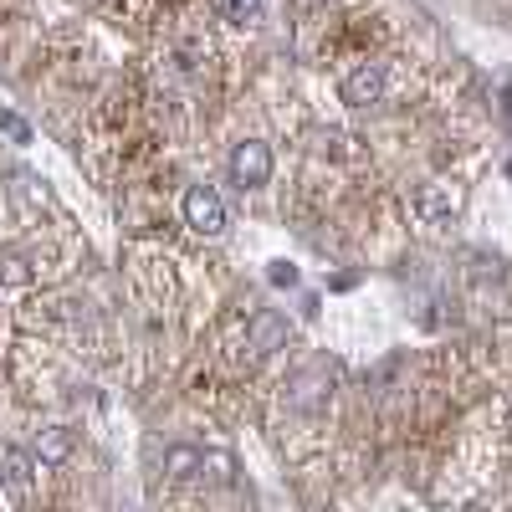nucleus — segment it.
I'll list each match as a JSON object with an SVG mask.
<instances>
[{"label":"nucleus","instance_id":"f257e3e1","mask_svg":"<svg viewBox=\"0 0 512 512\" xmlns=\"http://www.w3.org/2000/svg\"><path fill=\"white\" fill-rule=\"evenodd\" d=\"M180 210H185V226L195 236H210V241L226 236V200L216 195V185H190Z\"/></svg>","mask_w":512,"mask_h":512},{"label":"nucleus","instance_id":"f03ea898","mask_svg":"<svg viewBox=\"0 0 512 512\" xmlns=\"http://www.w3.org/2000/svg\"><path fill=\"white\" fill-rule=\"evenodd\" d=\"M461 205H466V190L451 185V180H431V185L415 190V216L425 226H451L461 216Z\"/></svg>","mask_w":512,"mask_h":512},{"label":"nucleus","instance_id":"7ed1b4c3","mask_svg":"<svg viewBox=\"0 0 512 512\" xmlns=\"http://www.w3.org/2000/svg\"><path fill=\"white\" fill-rule=\"evenodd\" d=\"M226 164H231V180H236L241 190H262V185L272 180V149H267L262 139H241Z\"/></svg>","mask_w":512,"mask_h":512},{"label":"nucleus","instance_id":"20e7f679","mask_svg":"<svg viewBox=\"0 0 512 512\" xmlns=\"http://www.w3.org/2000/svg\"><path fill=\"white\" fill-rule=\"evenodd\" d=\"M384 88H390L384 62H359L344 82H338V98H344L349 108H374V103H384Z\"/></svg>","mask_w":512,"mask_h":512},{"label":"nucleus","instance_id":"39448f33","mask_svg":"<svg viewBox=\"0 0 512 512\" xmlns=\"http://www.w3.org/2000/svg\"><path fill=\"white\" fill-rule=\"evenodd\" d=\"M328 395H333V369L328 364H313L292 379V405L297 410H318V405H328Z\"/></svg>","mask_w":512,"mask_h":512},{"label":"nucleus","instance_id":"423d86ee","mask_svg":"<svg viewBox=\"0 0 512 512\" xmlns=\"http://www.w3.org/2000/svg\"><path fill=\"white\" fill-rule=\"evenodd\" d=\"M287 344V318L282 313H256L251 323H246V349L251 354H272V349H282Z\"/></svg>","mask_w":512,"mask_h":512},{"label":"nucleus","instance_id":"0eeeda50","mask_svg":"<svg viewBox=\"0 0 512 512\" xmlns=\"http://www.w3.org/2000/svg\"><path fill=\"white\" fill-rule=\"evenodd\" d=\"M31 456H36V466H62L72 456V425H47V431L36 436Z\"/></svg>","mask_w":512,"mask_h":512},{"label":"nucleus","instance_id":"6e6552de","mask_svg":"<svg viewBox=\"0 0 512 512\" xmlns=\"http://www.w3.org/2000/svg\"><path fill=\"white\" fill-rule=\"evenodd\" d=\"M31 466H36L31 451H21V446H0V472H6V482H11L16 492H31Z\"/></svg>","mask_w":512,"mask_h":512},{"label":"nucleus","instance_id":"1a4fd4ad","mask_svg":"<svg viewBox=\"0 0 512 512\" xmlns=\"http://www.w3.org/2000/svg\"><path fill=\"white\" fill-rule=\"evenodd\" d=\"M164 472L175 477V482H190V477L205 472V456H200L195 446H169V451H164Z\"/></svg>","mask_w":512,"mask_h":512},{"label":"nucleus","instance_id":"9d476101","mask_svg":"<svg viewBox=\"0 0 512 512\" xmlns=\"http://www.w3.org/2000/svg\"><path fill=\"white\" fill-rule=\"evenodd\" d=\"M31 267H26V251H0V287H16L26 282Z\"/></svg>","mask_w":512,"mask_h":512},{"label":"nucleus","instance_id":"9b49d317","mask_svg":"<svg viewBox=\"0 0 512 512\" xmlns=\"http://www.w3.org/2000/svg\"><path fill=\"white\" fill-rule=\"evenodd\" d=\"M221 16L236 26H256L262 21V0H221Z\"/></svg>","mask_w":512,"mask_h":512},{"label":"nucleus","instance_id":"f8f14e48","mask_svg":"<svg viewBox=\"0 0 512 512\" xmlns=\"http://www.w3.org/2000/svg\"><path fill=\"white\" fill-rule=\"evenodd\" d=\"M0 128H6V134H11L16 144H26V139H31V128H26V123H21L16 113H0Z\"/></svg>","mask_w":512,"mask_h":512},{"label":"nucleus","instance_id":"ddd939ff","mask_svg":"<svg viewBox=\"0 0 512 512\" xmlns=\"http://www.w3.org/2000/svg\"><path fill=\"white\" fill-rule=\"evenodd\" d=\"M272 282H277V287H292V282H297V272H292L287 262H272Z\"/></svg>","mask_w":512,"mask_h":512}]
</instances>
